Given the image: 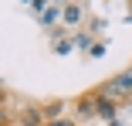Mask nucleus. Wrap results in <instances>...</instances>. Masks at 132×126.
Here are the masks:
<instances>
[{
    "instance_id": "nucleus-1",
    "label": "nucleus",
    "mask_w": 132,
    "mask_h": 126,
    "mask_svg": "<svg viewBox=\"0 0 132 126\" xmlns=\"http://www.w3.org/2000/svg\"><path fill=\"white\" fill-rule=\"evenodd\" d=\"M102 95L109 99H119V95H132V68H125L122 75H115V79L102 89Z\"/></svg>"
},
{
    "instance_id": "nucleus-2",
    "label": "nucleus",
    "mask_w": 132,
    "mask_h": 126,
    "mask_svg": "<svg viewBox=\"0 0 132 126\" xmlns=\"http://www.w3.org/2000/svg\"><path fill=\"white\" fill-rule=\"evenodd\" d=\"M95 99V116H102V119H109V123H115V102H112V99L109 95H92Z\"/></svg>"
},
{
    "instance_id": "nucleus-3",
    "label": "nucleus",
    "mask_w": 132,
    "mask_h": 126,
    "mask_svg": "<svg viewBox=\"0 0 132 126\" xmlns=\"http://www.w3.org/2000/svg\"><path fill=\"white\" fill-rule=\"evenodd\" d=\"M78 113H81V119L95 116V99H92V95H88V99H81V102H78Z\"/></svg>"
},
{
    "instance_id": "nucleus-4",
    "label": "nucleus",
    "mask_w": 132,
    "mask_h": 126,
    "mask_svg": "<svg viewBox=\"0 0 132 126\" xmlns=\"http://www.w3.org/2000/svg\"><path fill=\"white\" fill-rule=\"evenodd\" d=\"M61 102H51V106H44V119H61Z\"/></svg>"
},
{
    "instance_id": "nucleus-5",
    "label": "nucleus",
    "mask_w": 132,
    "mask_h": 126,
    "mask_svg": "<svg viewBox=\"0 0 132 126\" xmlns=\"http://www.w3.org/2000/svg\"><path fill=\"white\" fill-rule=\"evenodd\" d=\"M78 17H81V10H78V7H68V10H64V20H68V24H75Z\"/></svg>"
},
{
    "instance_id": "nucleus-6",
    "label": "nucleus",
    "mask_w": 132,
    "mask_h": 126,
    "mask_svg": "<svg viewBox=\"0 0 132 126\" xmlns=\"http://www.w3.org/2000/svg\"><path fill=\"white\" fill-rule=\"evenodd\" d=\"M44 126H75V123H71V119H47Z\"/></svg>"
}]
</instances>
